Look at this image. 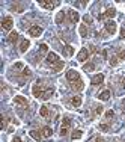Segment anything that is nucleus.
<instances>
[{
    "label": "nucleus",
    "mask_w": 125,
    "mask_h": 142,
    "mask_svg": "<svg viewBox=\"0 0 125 142\" xmlns=\"http://www.w3.org/2000/svg\"><path fill=\"white\" fill-rule=\"evenodd\" d=\"M39 5L42 8H45V9H53L54 6L59 5V2L57 0H54V2H51V0H39Z\"/></svg>",
    "instance_id": "f257e3e1"
},
{
    "label": "nucleus",
    "mask_w": 125,
    "mask_h": 142,
    "mask_svg": "<svg viewBox=\"0 0 125 142\" xmlns=\"http://www.w3.org/2000/svg\"><path fill=\"white\" fill-rule=\"evenodd\" d=\"M32 92H33V95H35L36 98H42V95H44V92H45V89L41 86V83H36L35 86H33V89H32Z\"/></svg>",
    "instance_id": "f03ea898"
},
{
    "label": "nucleus",
    "mask_w": 125,
    "mask_h": 142,
    "mask_svg": "<svg viewBox=\"0 0 125 142\" xmlns=\"http://www.w3.org/2000/svg\"><path fill=\"white\" fill-rule=\"evenodd\" d=\"M66 79H68L69 83H74V82H77L78 79H80V74H78L75 70H69V71L66 73Z\"/></svg>",
    "instance_id": "7ed1b4c3"
},
{
    "label": "nucleus",
    "mask_w": 125,
    "mask_h": 142,
    "mask_svg": "<svg viewBox=\"0 0 125 142\" xmlns=\"http://www.w3.org/2000/svg\"><path fill=\"white\" fill-rule=\"evenodd\" d=\"M115 15H116V9H113V8H108L107 11L104 14H101V15H98V20H106V18H113Z\"/></svg>",
    "instance_id": "20e7f679"
},
{
    "label": "nucleus",
    "mask_w": 125,
    "mask_h": 142,
    "mask_svg": "<svg viewBox=\"0 0 125 142\" xmlns=\"http://www.w3.org/2000/svg\"><path fill=\"white\" fill-rule=\"evenodd\" d=\"M12 26H14V21H12L11 17H5L3 21H2V27L5 30H12Z\"/></svg>",
    "instance_id": "39448f33"
},
{
    "label": "nucleus",
    "mask_w": 125,
    "mask_h": 142,
    "mask_svg": "<svg viewBox=\"0 0 125 142\" xmlns=\"http://www.w3.org/2000/svg\"><path fill=\"white\" fill-rule=\"evenodd\" d=\"M89 57V50L88 49H81L80 51H78V55H77V59L80 62H84L86 59Z\"/></svg>",
    "instance_id": "423d86ee"
},
{
    "label": "nucleus",
    "mask_w": 125,
    "mask_h": 142,
    "mask_svg": "<svg viewBox=\"0 0 125 142\" xmlns=\"http://www.w3.org/2000/svg\"><path fill=\"white\" fill-rule=\"evenodd\" d=\"M29 33L32 36H41L42 35V27H39V26H32L29 29Z\"/></svg>",
    "instance_id": "0eeeda50"
},
{
    "label": "nucleus",
    "mask_w": 125,
    "mask_h": 142,
    "mask_svg": "<svg viewBox=\"0 0 125 142\" xmlns=\"http://www.w3.org/2000/svg\"><path fill=\"white\" fill-rule=\"evenodd\" d=\"M68 18H69L71 23H77L78 20H80V15H78L74 9H69V11H68Z\"/></svg>",
    "instance_id": "6e6552de"
},
{
    "label": "nucleus",
    "mask_w": 125,
    "mask_h": 142,
    "mask_svg": "<svg viewBox=\"0 0 125 142\" xmlns=\"http://www.w3.org/2000/svg\"><path fill=\"white\" fill-rule=\"evenodd\" d=\"M59 56L56 55V53H53V51H48L47 53V62L48 64H56V62H59Z\"/></svg>",
    "instance_id": "1a4fd4ad"
},
{
    "label": "nucleus",
    "mask_w": 125,
    "mask_h": 142,
    "mask_svg": "<svg viewBox=\"0 0 125 142\" xmlns=\"http://www.w3.org/2000/svg\"><path fill=\"white\" fill-rule=\"evenodd\" d=\"M106 30H107L108 33H115V32H116V23L112 21V20L106 21Z\"/></svg>",
    "instance_id": "9d476101"
},
{
    "label": "nucleus",
    "mask_w": 125,
    "mask_h": 142,
    "mask_svg": "<svg viewBox=\"0 0 125 142\" xmlns=\"http://www.w3.org/2000/svg\"><path fill=\"white\" fill-rule=\"evenodd\" d=\"M14 103H15V104L23 106V107H26V106H27V98H24V97H21V95H17V97L14 98Z\"/></svg>",
    "instance_id": "9b49d317"
},
{
    "label": "nucleus",
    "mask_w": 125,
    "mask_h": 142,
    "mask_svg": "<svg viewBox=\"0 0 125 142\" xmlns=\"http://www.w3.org/2000/svg\"><path fill=\"white\" fill-rule=\"evenodd\" d=\"M92 85H101L102 82H104V74H96L92 77Z\"/></svg>",
    "instance_id": "f8f14e48"
},
{
    "label": "nucleus",
    "mask_w": 125,
    "mask_h": 142,
    "mask_svg": "<svg viewBox=\"0 0 125 142\" xmlns=\"http://www.w3.org/2000/svg\"><path fill=\"white\" fill-rule=\"evenodd\" d=\"M71 86H72V89H75V91H81V89L84 88V83H83V80H81V79H78L77 82L71 83Z\"/></svg>",
    "instance_id": "ddd939ff"
},
{
    "label": "nucleus",
    "mask_w": 125,
    "mask_h": 142,
    "mask_svg": "<svg viewBox=\"0 0 125 142\" xmlns=\"http://www.w3.org/2000/svg\"><path fill=\"white\" fill-rule=\"evenodd\" d=\"M98 98L102 100V101H107V100L110 98V91H108V89H104V91H101V92L98 94Z\"/></svg>",
    "instance_id": "4468645a"
},
{
    "label": "nucleus",
    "mask_w": 125,
    "mask_h": 142,
    "mask_svg": "<svg viewBox=\"0 0 125 142\" xmlns=\"http://www.w3.org/2000/svg\"><path fill=\"white\" fill-rule=\"evenodd\" d=\"M29 39H21V43H20V51L21 53H24V51H27V49H29Z\"/></svg>",
    "instance_id": "2eb2a0df"
},
{
    "label": "nucleus",
    "mask_w": 125,
    "mask_h": 142,
    "mask_svg": "<svg viewBox=\"0 0 125 142\" xmlns=\"http://www.w3.org/2000/svg\"><path fill=\"white\" fill-rule=\"evenodd\" d=\"M41 135H42V138H50V136L53 135V130L50 129V127H42Z\"/></svg>",
    "instance_id": "dca6fc26"
},
{
    "label": "nucleus",
    "mask_w": 125,
    "mask_h": 142,
    "mask_svg": "<svg viewBox=\"0 0 125 142\" xmlns=\"http://www.w3.org/2000/svg\"><path fill=\"white\" fill-rule=\"evenodd\" d=\"M63 67H65V62H63V61L56 62V64H54V67H53V71H54V73H59L60 70H63Z\"/></svg>",
    "instance_id": "f3484780"
},
{
    "label": "nucleus",
    "mask_w": 125,
    "mask_h": 142,
    "mask_svg": "<svg viewBox=\"0 0 125 142\" xmlns=\"http://www.w3.org/2000/svg\"><path fill=\"white\" fill-rule=\"evenodd\" d=\"M71 104L74 106V107H78V106L81 104V97H80V95L72 97V98H71Z\"/></svg>",
    "instance_id": "a211bd4d"
},
{
    "label": "nucleus",
    "mask_w": 125,
    "mask_h": 142,
    "mask_svg": "<svg viewBox=\"0 0 125 142\" xmlns=\"http://www.w3.org/2000/svg\"><path fill=\"white\" fill-rule=\"evenodd\" d=\"M63 20H65V12H63V11H60V12L56 15V23H57V24H62V23H63Z\"/></svg>",
    "instance_id": "6ab92c4d"
},
{
    "label": "nucleus",
    "mask_w": 125,
    "mask_h": 142,
    "mask_svg": "<svg viewBox=\"0 0 125 142\" xmlns=\"http://www.w3.org/2000/svg\"><path fill=\"white\" fill-rule=\"evenodd\" d=\"M83 70L86 71V73H90V71H94V70H95V64H92V62H89V64H84Z\"/></svg>",
    "instance_id": "aec40b11"
},
{
    "label": "nucleus",
    "mask_w": 125,
    "mask_h": 142,
    "mask_svg": "<svg viewBox=\"0 0 125 142\" xmlns=\"http://www.w3.org/2000/svg\"><path fill=\"white\" fill-rule=\"evenodd\" d=\"M17 39H18V33L12 30L11 33H9V36H8V41H9V43H15Z\"/></svg>",
    "instance_id": "412c9836"
},
{
    "label": "nucleus",
    "mask_w": 125,
    "mask_h": 142,
    "mask_svg": "<svg viewBox=\"0 0 125 142\" xmlns=\"http://www.w3.org/2000/svg\"><path fill=\"white\" fill-rule=\"evenodd\" d=\"M51 95H53V89H51V88H50V89H45V92H44V95H42L41 100H48V98H51Z\"/></svg>",
    "instance_id": "4be33fe9"
},
{
    "label": "nucleus",
    "mask_w": 125,
    "mask_h": 142,
    "mask_svg": "<svg viewBox=\"0 0 125 142\" xmlns=\"http://www.w3.org/2000/svg\"><path fill=\"white\" fill-rule=\"evenodd\" d=\"M30 136L33 138V139H36V141H41V133L39 132H36V130H30Z\"/></svg>",
    "instance_id": "5701e85b"
},
{
    "label": "nucleus",
    "mask_w": 125,
    "mask_h": 142,
    "mask_svg": "<svg viewBox=\"0 0 125 142\" xmlns=\"http://www.w3.org/2000/svg\"><path fill=\"white\" fill-rule=\"evenodd\" d=\"M81 136H83V132H81V130H74L72 135H71V138H72V139H80Z\"/></svg>",
    "instance_id": "b1692460"
},
{
    "label": "nucleus",
    "mask_w": 125,
    "mask_h": 142,
    "mask_svg": "<svg viewBox=\"0 0 125 142\" xmlns=\"http://www.w3.org/2000/svg\"><path fill=\"white\" fill-rule=\"evenodd\" d=\"M12 9H14L15 12H23L24 6H23V5H20V3H14V5H12Z\"/></svg>",
    "instance_id": "393cba45"
},
{
    "label": "nucleus",
    "mask_w": 125,
    "mask_h": 142,
    "mask_svg": "<svg viewBox=\"0 0 125 142\" xmlns=\"http://www.w3.org/2000/svg\"><path fill=\"white\" fill-rule=\"evenodd\" d=\"M78 32H80V35H81L83 38H86V36H88V27H86L84 24H81V26H80Z\"/></svg>",
    "instance_id": "a878e982"
},
{
    "label": "nucleus",
    "mask_w": 125,
    "mask_h": 142,
    "mask_svg": "<svg viewBox=\"0 0 125 142\" xmlns=\"http://www.w3.org/2000/svg\"><path fill=\"white\" fill-rule=\"evenodd\" d=\"M65 55H68V56L74 55V49H72V45H65Z\"/></svg>",
    "instance_id": "bb28decb"
},
{
    "label": "nucleus",
    "mask_w": 125,
    "mask_h": 142,
    "mask_svg": "<svg viewBox=\"0 0 125 142\" xmlns=\"http://www.w3.org/2000/svg\"><path fill=\"white\" fill-rule=\"evenodd\" d=\"M62 125H63V127H71V118L65 117L63 121H62Z\"/></svg>",
    "instance_id": "cd10ccee"
},
{
    "label": "nucleus",
    "mask_w": 125,
    "mask_h": 142,
    "mask_svg": "<svg viewBox=\"0 0 125 142\" xmlns=\"http://www.w3.org/2000/svg\"><path fill=\"white\" fill-rule=\"evenodd\" d=\"M39 113H41V117H48V107H47V106H42L41 111H39Z\"/></svg>",
    "instance_id": "c85d7f7f"
},
{
    "label": "nucleus",
    "mask_w": 125,
    "mask_h": 142,
    "mask_svg": "<svg viewBox=\"0 0 125 142\" xmlns=\"http://www.w3.org/2000/svg\"><path fill=\"white\" fill-rule=\"evenodd\" d=\"M118 62H119V57H118V56H113V57L110 59V65H112V67H116Z\"/></svg>",
    "instance_id": "c756f323"
},
{
    "label": "nucleus",
    "mask_w": 125,
    "mask_h": 142,
    "mask_svg": "<svg viewBox=\"0 0 125 142\" xmlns=\"http://www.w3.org/2000/svg\"><path fill=\"white\" fill-rule=\"evenodd\" d=\"M68 132H69V127H60V136H66L68 135Z\"/></svg>",
    "instance_id": "7c9ffc66"
},
{
    "label": "nucleus",
    "mask_w": 125,
    "mask_h": 142,
    "mask_svg": "<svg viewBox=\"0 0 125 142\" xmlns=\"http://www.w3.org/2000/svg\"><path fill=\"white\" fill-rule=\"evenodd\" d=\"M118 57H119V61H124V59H125V49L119 50V55H118Z\"/></svg>",
    "instance_id": "2f4dec72"
},
{
    "label": "nucleus",
    "mask_w": 125,
    "mask_h": 142,
    "mask_svg": "<svg viewBox=\"0 0 125 142\" xmlns=\"http://www.w3.org/2000/svg\"><path fill=\"white\" fill-rule=\"evenodd\" d=\"M113 115H115L113 111H107V112H106V118H113Z\"/></svg>",
    "instance_id": "473e14b6"
},
{
    "label": "nucleus",
    "mask_w": 125,
    "mask_h": 142,
    "mask_svg": "<svg viewBox=\"0 0 125 142\" xmlns=\"http://www.w3.org/2000/svg\"><path fill=\"white\" fill-rule=\"evenodd\" d=\"M23 76H26V77H29V76H30V70H29V68H24V70H23Z\"/></svg>",
    "instance_id": "72a5a7b5"
},
{
    "label": "nucleus",
    "mask_w": 125,
    "mask_h": 142,
    "mask_svg": "<svg viewBox=\"0 0 125 142\" xmlns=\"http://www.w3.org/2000/svg\"><path fill=\"white\" fill-rule=\"evenodd\" d=\"M100 129H101L102 132H108V125H107V124H101V125H100Z\"/></svg>",
    "instance_id": "f704fd0d"
},
{
    "label": "nucleus",
    "mask_w": 125,
    "mask_h": 142,
    "mask_svg": "<svg viewBox=\"0 0 125 142\" xmlns=\"http://www.w3.org/2000/svg\"><path fill=\"white\" fill-rule=\"evenodd\" d=\"M84 23H86V24H90V23H92V20H90L89 15H84Z\"/></svg>",
    "instance_id": "c9c22d12"
},
{
    "label": "nucleus",
    "mask_w": 125,
    "mask_h": 142,
    "mask_svg": "<svg viewBox=\"0 0 125 142\" xmlns=\"http://www.w3.org/2000/svg\"><path fill=\"white\" fill-rule=\"evenodd\" d=\"M101 112H102V106H98V107L95 109V113H96V115H100Z\"/></svg>",
    "instance_id": "e433bc0d"
},
{
    "label": "nucleus",
    "mask_w": 125,
    "mask_h": 142,
    "mask_svg": "<svg viewBox=\"0 0 125 142\" xmlns=\"http://www.w3.org/2000/svg\"><path fill=\"white\" fill-rule=\"evenodd\" d=\"M48 47H47V44H41V51H47Z\"/></svg>",
    "instance_id": "4c0bfd02"
},
{
    "label": "nucleus",
    "mask_w": 125,
    "mask_h": 142,
    "mask_svg": "<svg viewBox=\"0 0 125 142\" xmlns=\"http://www.w3.org/2000/svg\"><path fill=\"white\" fill-rule=\"evenodd\" d=\"M14 68H24V65L21 64V62H17V64L14 65Z\"/></svg>",
    "instance_id": "58836bf2"
},
{
    "label": "nucleus",
    "mask_w": 125,
    "mask_h": 142,
    "mask_svg": "<svg viewBox=\"0 0 125 142\" xmlns=\"http://www.w3.org/2000/svg\"><path fill=\"white\" fill-rule=\"evenodd\" d=\"M89 51H90V53H95V51H96V47H95V45H90V47H89Z\"/></svg>",
    "instance_id": "ea45409f"
},
{
    "label": "nucleus",
    "mask_w": 125,
    "mask_h": 142,
    "mask_svg": "<svg viewBox=\"0 0 125 142\" xmlns=\"http://www.w3.org/2000/svg\"><path fill=\"white\" fill-rule=\"evenodd\" d=\"M121 38H122V39L125 38V27H122V29H121Z\"/></svg>",
    "instance_id": "a19ab883"
},
{
    "label": "nucleus",
    "mask_w": 125,
    "mask_h": 142,
    "mask_svg": "<svg viewBox=\"0 0 125 142\" xmlns=\"http://www.w3.org/2000/svg\"><path fill=\"white\" fill-rule=\"evenodd\" d=\"M12 142H23V141H21L20 138H14V139H12Z\"/></svg>",
    "instance_id": "79ce46f5"
},
{
    "label": "nucleus",
    "mask_w": 125,
    "mask_h": 142,
    "mask_svg": "<svg viewBox=\"0 0 125 142\" xmlns=\"http://www.w3.org/2000/svg\"><path fill=\"white\" fill-rule=\"evenodd\" d=\"M96 142H104V141H102V138H96Z\"/></svg>",
    "instance_id": "37998d69"
},
{
    "label": "nucleus",
    "mask_w": 125,
    "mask_h": 142,
    "mask_svg": "<svg viewBox=\"0 0 125 142\" xmlns=\"http://www.w3.org/2000/svg\"><path fill=\"white\" fill-rule=\"evenodd\" d=\"M122 86L125 88V77H124V80H122Z\"/></svg>",
    "instance_id": "c03bdc74"
}]
</instances>
